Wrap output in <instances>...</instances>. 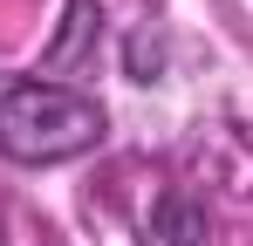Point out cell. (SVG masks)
Masks as SVG:
<instances>
[{"instance_id": "obj_1", "label": "cell", "mask_w": 253, "mask_h": 246, "mask_svg": "<svg viewBox=\"0 0 253 246\" xmlns=\"http://www.w3.org/2000/svg\"><path fill=\"white\" fill-rule=\"evenodd\" d=\"M110 137V110L55 76H14L0 89V158L21 171H48V164H76Z\"/></svg>"}, {"instance_id": "obj_2", "label": "cell", "mask_w": 253, "mask_h": 246, "mask_svg": "<svg viewBox=\"0 0 253 246\" xmlns=\"http://www.w3.org/2000/svg\"><path fill=\"white\" fill-rule=\"evenodd\" d=\"M151 240H158V246H212V212H206V199L185 192V185L158 192V205H151Z\"/></svg>"}, {"instance_id": "obj_3", "label": "cell", "mask_w": 253, "mask_h": 246, "mask_svg": "<svg viewBox=\"0 0 253 246\" xmlns=\"http://www.w3.org/2000/svg\"><path fill=\"white\" fill-rule=\"evenodd\" d=\"M96 41H103V0H69L62 35L48 41V69H55V76L89 69V62H96Z\"/></svg>"}, {"instance_id": "obj_4", "label": "cell", "mask_w": 253, "mask_h": 246, "mask_svg": "<svg viewBox=\"0 0 253 246\" xmlns=\"http://www.w3.org/2000/svg\"><path fill=\"white\" fill-rule=\"evenodd\" d=\"M165 69H171V35L158 28V21H144V28L124 41V76L151 89V82H165Z\"/></svg>"}]
</instances>
